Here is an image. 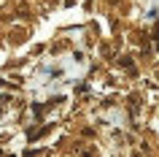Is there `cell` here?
<instances>
[{"mask_svg": "<svg viewBox=\"0 0 159 157\" xmlns=\"http://www.w3.org/2000/svg\"><path fill=\"white\" fill-rule=\"evenodd\" d=\"M121 65H124L127 71H135V68H132V60H129V57H124V60H121Z\"/></svg>", "mask_w": 159, "mask_h": 157, "instance_id": "obj_1", "label": "cell"}, {"mask_svg": "<svg viewBox=\"0 0 159 157\" xmlns=\"http://www.w3.org/2000/svg\"><path fill=\"white\" fill-rule=\"evenodd\" d=\"M135 157H140V155H135Z\"/></svg>", "mask_w": 159, "mask_h": 157, "instance_id": "obj_2", "label": "cell"}]
</instances>
